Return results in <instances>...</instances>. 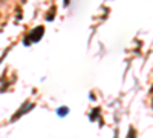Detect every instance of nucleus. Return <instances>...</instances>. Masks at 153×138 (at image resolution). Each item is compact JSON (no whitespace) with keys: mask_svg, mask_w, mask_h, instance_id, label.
<instances>
[{"mask_svg":"<svg viewBox=\"0 0 153 138\" xmlns=\"http://www.w3.org/2000/svg\"><path fill=\"white\" fill-rule=\"evenodd\" d=\"M54 14H55V8H52V9H51V12H49V14H47V15H46V19H47V20H52V17H54Z\"/></svg>","mask_w":153,"mask_h":138,"instance_id":"obj_3","label":"nucleus"},{"mask_svg":"<svg viewBox=\"0 0 153 138\" xmlns=\"http://www.w3.org/2000/svg\"><path fill=\"white\" fill-rule=\"evenodd\" d=\"M28 109H32V104H26V107H23V109H22V111H19V112H17V114L14 115V117H12V120H17V118H19V117H22V115L25 114V112H26V111H28Z\"/></svg>","mask_w":153,"mask_h":138,"instance_id":"obj_2","label":"nucleus"},{"mask_svg":"<svg viewBox=\"0 0 153 138\" xmlns=\"http://www.w3.org/2000/svg\"><path fill=\"white\" fill-rule=\"evenodd\" d=\"M43 32H45V28L43 26H37L35 29H32L31 34L25 38V45L29 46V43H32V42H38L43 37Z\"/></svg>","mask_w":153,"mask_h":138,"instance_id":"obj_1","label":"nucleus"}]
</instances>
